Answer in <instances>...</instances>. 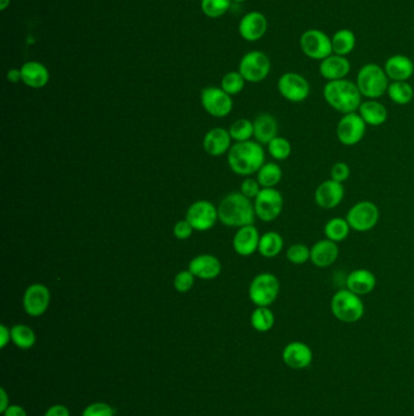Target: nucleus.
I'll return each instance as SVG.
<instances>
[{
  "label": "nucleus",
  "instance_id": "obj_1",
  "mask_svg": "<svg viewBox=\"0 0 414 416\" xmlns=\"http://www.w3.org/2000/svg\"><path fill=\"white\" fill-rule=\"evenodd\" d=\"M322 94L324 101L341 115L356 112L363 101L356 83L348 78L326 83Z\"/></svg>",
  "mask_w": 414,
  "mask_h": 416
},
{
  "label": "nucleus",
  "instance_id": "obj_2",
  "mask_svg": "<svg viewBox=\"0 0 414 416\" xmlns=\"http://www.w3.org/2000/svg\"><path fill=\"white\" fill-rule=\"evenodd\" d=\"M231 171L238 176L258 173L265 163V150L258 141H243L231 146L227 153Z\"/></svg>",
  "mask_w": 414,
  "mask_h": 416
},
{
  "label": "nucleus",
  "instance_id": "obj_3",
  "mask_svg": "<svg viewBox=\"0 0 414 416\" xmlns=\"http://www.w3.org/2000/svg\"><path fill=\"white\" fill-rule=\"evenodd\" d=\"M219 220L226 227L242 228L255 222L254 203L242 193L227 195L217 207Z\"/></svg>",
  "mask_w": 414,
  "mask_h": 416
},
{
  "label": "nucleus",
  "instance_id": "obj_4",
  "mask_svg": "<svg viewBox=\"0 0 414 416\" xmlns=\"http://www.w3.org/2000/svg\"><path fill=\"white\" fill-rule=\"evenodd\" d=\"M355 83L363 98L378 100L386 94L390 79L386 76L384 67L371 62L358 70Z\"/></svg>",
  "mask_w": 414,
  "mask_h": 416
},
{
  "label": "nucleus",
  "instance_id": "obj_5",
  "mask_svg": "<svg viewBox=\"0 0 414 416\" xmlns=\"http://www.w3.org/2000/svg\"><path fill=\"white\" fill-rule=\"evenodd\" d=\"M331 312L339 322L353 324L365 315V303L358 296L348 289H341L333 295Z\"/></svg>",
  "mask_w": 414,
  "mask_h": 416
},
{
  "label": "nucleus",
  "instance_id": "obj_6",
  "mask_svg": "<svg viewBox=\"0 0 414 416\" xmlns=\"http://www.w3.org/2000/svg\"><path fill=\"white\" fill-rule=\"evenodd\" d=\"M281 290L279 278L272 273H262L249 285L248 296L257 307H269L277 300Z\"/></svg>",
  "mask_w": 414,
  "mask_h": 416
},
{
  "label": "nucleus",
  "instance_id": "obj_7",
  "mask_svg": "<svg viewBox=\"0 0 414 416\" xmlns=\"http://www.w3.org/2000/svg\"><path fill=\"white\" fill-rule=\"evenodd\" d=\"M299 46L306 58L316 61H322L333 54L332 38L322 29H306L300 36Z\"/></svg>",
  "mask_w": 414,
  "mask_h": 416
},
{
  "label": "nucleus",
  "instance_id": "obj_8",
  "mask_svg": "<svg viewBox=\"0 0 414 416\" xmlns=\"http://www.w3.org/2000/svg\"><path fill=\"white\" fill-rule=\"evenodd\" d=\"M345 218L348 220L351 230L367 233L377 225L381 218V210L374 202L360 201L350 207Z\"/></svg>",
  "mask_w": 414,
  "mask_h": 416
},
{
  "label": "nucleus",
  "instance_id": "obj_9",
  "mask_svg": "<svg viewBox=\"0 0 414 416\" xmlns=\"http://www.w3.org/2000/svg\"><path fill=\"white\" fill-rule=\"evenodd\" d=\"M238 72L242 74L246 82H263L271 72L270 58L259 50L249 51L241 59Z\"/></svg>",
  "mask_w": 414,
  "mask_h": 416
},
{
  "label": "nucleus",
  "instance_id": "obj_10",
  "mask_svg": "<svg viewBox=\"0 0 414 416\" xmlns=\"http://www.w3.org/2000/svg\"><path fill=\"white\" fill-rule=\"evenodd\" d=\"M277 89L283 99L294 103L305 101L311 91L308 79L296 72L283 73L277 82Z\"/></svg>",
  "mask_w": 414,
  "mask_h": 416
},
{
  "label": "nucleus",
  "instance_id": "obj_11",
  "mask_svg": "<svg viewBox=\"0 0 414 416\" xmlns=\"http://www.w3.org/2000/svg\"><path fill=\"white\" fill-rule=\"evenodd\" d=\"M284 198L275 188L262 189L254 198L255 215L263 222H274L282 213Z\"/></svg>",
  "mask_w": 414,
  "mask_h": 416
},
{
  "label": "nucleus",
  "instance_id": "obj_12",
  "mask_svg": "<svg viewBox=\"0 0 414 416\" xmlns=\"http://www.w3.org/2000/svg\"><path fill=\"white\" fill-rule=\"evenodd\" d=\"M367 124L357 112L343 115L336 124V138L345 146H355L365 138Z\"/></svg>",
  "mask_w": 414,
  "mask_h": 416
},
{
  "label": "nucleus",
  "instance_id": "obj_13",
  "mask_svg": "<svg viewBox=\"0 0 414 416\" xmlns=\"http://www.w3.org/2000/svg\"><path fill=\"white\" fill-rule=\"evenodd\" d=\"M201 103L205 111L217 118L230 115L234 108L231 95L217 87L205 88L201 93Z\"/></svg>",
  "mask_w": 414,
  "mask_h": 416
},
{
  "label": "nucleus",
  "instance_id": "obj_14",
  "mask_svg": "<svg viewBox=\"0 0 414 416\" xmlns=\"http://www.w3.org/2000/svg\"><path fill=\"white\" fill-rule=\"evenodd\" d=\"M186 219L197 231L210 230L219 220L217 207L205 200L196 201L189 207L186 212Z\"/></svg>",
  "mask_w": 414,
  "mask_h": 416
},
{
  "label": "nucleus",
  "instance_id": "obj_15",
  "mask_svg": "<svg viewBox=\"0 0 414 416\" xmlns=\"http://www.w3.org/2000/svg\"><path fill=\"white\" fill-rule=\"evenodd\" d=\"M50 291L46 285L33 284L26 289L24 295V309L31 317H41L50 305Z\"/></svg>",
  "mask_w": 414,
  "mask_h": 416
},
{
  "label": "nucleus",
  "instance_id": "obj_16",
  "mask_svg": "<svg viewBox=\"0 0 414 416\" xmlns=\"http://www.w3.org/2000/svg\"><path fill=\"white\" fill-rule=\"evenodd\" d=\"M269 22L264 14L259 11H250L239 21L238 32L244 41H258L266 34Z\"/></svg>",
  "mask_w": 414,
  "mask_h": 416
},
{
  "label": "nucleus",
  "instance_id": "obj_17",
  "mask_svg": "<svg viewBox=\"0 0 414 416\" xmlns=\"http://www.w3.org/2000/svg\"><path fill=\"white\" fill-rule=\"evenodd\" d=\"M345 196L344 184L338 181H324L317 186L315 202L322 210H333L341 205Z\"/></svg>",
  "mask_w": 414,
  "mask_h": 416
},
{
  "label": "nucleus",
  "instance_id": "obj_18",
  "mask_svg": "<svg viewBox=\"0 0 414 416\" xmlns=\"http://www.w3.org/2000/svg\"><path fill=\"white\" fill-rule=\"evenodd\" d=\"M312 350L306 343L294 341L288 343L282 352V359L284 364L291 369L301 370L310 367L312 362Z\"/></svg>",
  "mask_w": 414,
  "mask_h": 416
},
{
  "label": "nucleus",
  "instance_id": "obj_19",
  "mask_svg": "<svg viewBox=\"0 0 414 416\" xmlns=\"http://www.w3.org/2000/svg\"><path fill=\"white\" fill-rule=\"evenodd\" d=\"M339 257L338 243L324 239L314 243L310 248V262L316 268L324 269L332 267Z\"/></svg>",
  "mask_w": 414,
  "mask_h": 416
},
{
  "label": "nucleus",
  "instance_id": "obj_20",
  "mask_svg": "<svg viewBox=\"0 0 414 416\" xmlns=\"http://www.w3.org/2000/svg\"><path fill=\"white\" fill-rule=\"evenodd\" d=\"M384 71L390 82H408L413 77L414 64L406 55H391L386 59Z\"/></svg>",
  "mask_w": 414,
  "mask_h": 416
},
{
  "label": "nucleus",
  "instance_id": "obj_21",
  "mask_svg": "<svg viewBox=\"0 0 414 416\" xmlns=\"http://www.w3.org/2000/svg\"><path fill=\"white\" fill-rule=\"evenodd\" d=\"M350 71H351V64L348 61V59L336 54L329 55L328 58L324 59L322 61H320V66H319L321 77L326 79L327 82L345 79L350 73Z\"/></svg>",
  "mask_w": 414,
  "mask_h": 416
},
{
  "label": "nucleus",
  "instance_id": "obj_22",
  "mask_svg": "<svg viewBox=\"0 0 414 416\" xmlns=\"http://www.w3.org/2000/svg\"><path fill=\"white\" fill-rule=\"evenodd\" d=\"M189 270L202 280H213L222 273V263L213 255H200L189 264Z\"/></svg>",
  "mask_w": 414,
  "mask_h": 416
},
{
  "label": "nucleus",
  "instance_id": "obj_23",
  "mask_svg": "<svg viewBox=\"0 0 414 416\" xmlns=\"http://www.w3.org/2000/svg\"><path fill=\"white\" fill-rule=\"evenodd\" d=\"M346 289L353 291L358 296H366L374 291L377 286V278L374 273L368 269H355L351 273H348L345 280Z\"/></svg>",
  "mask_w": 414,
  "mask_h": 416
},
{
  "label": "nucleus",
  "instance_id": "obj_24",
  "mask_svg": "<svg viewBox=\"0 0 414 416\" xmlns=\"http://www.w3.org/2000/svg\"><path fill=\"white\" fill-rule=\"evenodd\" d=\"M259 241H260V234L258 229L254 227V224H252V225L239 228L237 233L234 234L232 243L237 255L248 257L258 251Z\"/></svg>",
  "mask_w": 414,
  "mask_h": 416
},
{
  "label": "nucleus",
  "instance_id": "obj_25",
  "mask_svg": "<svg viewBox=\"0 0 414 416\" xmlns=\"http://www.w3.org/2000/svg\"><path fill=\"white\" fill-rule=\"evenodd\" d=\"M231 141L232 138L229 131L220 127L213 128L205 134L203 148L205 153L210 156H222L224 153H229Z\"/></svg>",
  "mask_w": 414,
  "mask_h": 416
},
{
  "label": "nucleus",
  "instance_id": "obj_26",
  "mask_svg": "<svg viewBox=\"0 0 414 416\" xmlns=\"http://www.w3.org/2000/svg\"><path fill=\"white\" fill-rule=\"evenodd\" d=\"M21 74H22V82L26 86L33 89H41L46 87L49 83V70L46 65H43L39 61L26 62L21 67Z\"/></svg>",
  "mask_w": 414,
  "mask_h": 416
},
{
  "label": "nucleus",
  "instance_id": "obj_27",
  "mask_svg": "<svg viewBox=\"0 0 414 416\" xmlns=\"http://www.w3.org/2000/svg\"><path fill=\"white\" fill-rule=\"evenodd\" d=\"M357 113L361 116L365 123L371 127L383 126L388 120V110L385 105L381 103L379 100L366 99L365 101H362Z\"/></svg>",
  "mask_w": 414,
  "mask_h": 416
},
{
  "label": "nucleus",
  "instance_id": "obj_28",
  "mask_svg": "<svg viewBox=\"0 0 414 416\" xmlns=\"http://www.w3.org/2000/svg\"><path fill=\"white\" fill-rule=\"evenodd\" d=\"M254 138L259 144H269L272 139H275L279 133V122L275 117L269 113L259 115L254 122Z\"/></svg>",
  "mask_w": 414,
  "mask_h": 416
},
{
  "label": "nucleus",
  "instance_id": "obj_29",
  "mask_svg": "<svg viewBox=\"0 0 414 416\" xmlns=\"http://www.w3.org/2000/svg\"><path fill=\"white\" fill-rule=\"evenodd\" d=\"M331 38H332L333 54L348 56L356 48V36L351 29H338Z\"/></svg>",
  "mask_w": 414,
  "mask_h": 416
},
{
  "label": "nucleus",
  "instance_id": "obj_30",
  "mask_svg": "<svg viewBox=\"0 0 414 416\" xmlns=\"http://www.w3.org/2000/svg\"><path fill=\"white\" fill-rule=\"evenodd\" d=\"M284 240L282 235L276 231H267L260 236L258 252L265 258H275L282 252Z\"/></svg>",
  "mask_w": 414,
  "mask_h": 416
},
{
  "label": "nucleus",
  "instance_id": "obj_31",
  "mask_svg": "<svg viewBox=\"0 0 414 416\" xmlns=\"http://www.w3.org/2000/svg\"><path fill=\"white\" fill-rule=\"evenodd\" d=\"M350 231H351V228L348 225L346 218H343V217H336V218L329 219L324 228L326 239L331 240L333 243H336L346 240L348 234H350Z\"/></svg>",
  "mask_w": 414,
  "mask_h": 416
},
{
  "label": "nucleus",
  "instance_id": "obj_32",
  "mask_svg": "<svg viewBox=\"0 0 414 416\" xmlns=\"http://www.w3.org/2000/svg\"><path fill=\"white\" fill-rule=\"evenodd\" d=\"M257 174H258L257 181H259V184L264 189L275 188V186H279L283 177L282 169L277 163H274V162L264 163L263 167L259 169Z\"/></svg>",
  "mask_w": 414,
  "mask_h": 416
},
{
  "label": "nucleus",
  "instance_id": "obj_33",
  "mask_svg": "<svg viewBox=\"0 0 414 416\" xmlns=\"http://www.w3.org/2000/svg\"><path fill=\"white\" fill-rule=\"evenodd\" d=\"M386 94L396 105H408L414 98V89L408 82H390Z\"/></svg>",
  "mask_w": 414,
  "mask_h": 416
},
{
  "label": "nucleus",
  "instance_id": "obj_34",
  "mask_svg": "<svg viewBox=\"0 0 414 416\" xmlns=\"http://www.w3.org/2000/svg\"><path fill=\"white\" fill-rule=\"evenodd\" d=\"M11 341L20 350H31L36 345L37 336L29 326L16 324L11 328Z\"/></svg>",
  "mask_w": 414,
  "mask_h": 416
},
{
  "label": "nucleus",
  "instance_id": "obj_35",
  "mask_svg": "<svg viewBox=\"0 0 414 416\" xmlns=\"http://www.w3.org/2000/svg\"><path fill=\"white\" fill-rule=\"evenodd\" d=\"M250 323L258 333H267L275 325V314L269 307H257L252 313Z\"/></svg>",
  "mask_w": 414,
  "mask_h": 416
},
{
  "label": "nucleus",
  "instance_id": "obj_36",
  "mask_svg": "<svg viewBox=\"0 0 414 416\" xmlns=\"http://www.w3.org/2000/svg\"><path fill=\"white\" fill-rule=\"evenodd\" d=\"M229 133L236 143L248 141L252 136H254V124L247 118H241L231 126Z\"/></svg>",
  "mask_w": 414,
  "mask_h": 416
},
{
  "label": "nucleus",
  "instance_id": "obj_37",
  "mask_svg": "<svg viewBox=\"0 0 414 416\" xmlns=\"http://www.w3.org/2000/svg\"><path fill=\"white\" fill-rule=\"evenodd\" d=\"M232 0H202L201 9L205 16L217 19L230 10Z\"/></svg>",
  "mask_w": 414,
  "mask_h": 416
},
{
  "label": "nucleus",
  "instance_id": "obj_38",
  "mask_svg": "<svg viewBox=\"0 0 414 416\" xmlns=\"http://www.w3.org/2000/svg\"><path fill=\"white\" fill-rule=\"evenodd\" d=\"M267 151L272 158L277 161H284L291 156V145L288 139L283 136H276L275 139L267 144Z\"/></svg>",
  "mask_w": 414,
  "mask_h": 416
},
{
  "label": "nucleus",
  "instance_id": "obj_39",
  "mask_svg": "<svg viewBox=\"0 0 414 416\" xmlns=\"http://www.w3.org/2000/svg\"><path fill=\"white\" fill-rule=\"evenodd\" d=\"M246 79L243 78L242 74L239 72H229L224 76L222 79V89L227 94L237 95L244 89Z\"/></svg>",
  "mask_w": 414,
  "mask_h": 416
},
{
  "label": "nucleus",
  "instance_id": "obj_40",
  "mask_svg": "<svg viewBox=\"0 0 414 416\" xmlns=\"http://www.w3.org/2000/svg\"><path fill=\"white\" fill-rule=\"evenodd\" d=\"M287 260L296 265L306 263L310 260V248L305 243H293L288 248Z\"/></svg>",
  "mask_w": 414,
  "mask_h": 416
},
{
  "label": "nucleus",
  "instance_id": "obj_41",
  "mask_svg": "<svg viewBox=\"0 0 414 416\" xmlns=\"http://www.w3.org/2000/svg\"><path fill=\"white\" fill-rule=\"evenodd\" d=\"M115 409L110 404L103 402L89 404L84 410L82 416H115Z\"/></svg>",
  "mask_w": 414,
  "mask_h": 416
},
{
  "label": "nucleus",
  "instance_id": "obj_42",
  "mask_svg": "<svg viewBox=\"0 0 414 416\" xmlns=\"http://www.w3.org/2000/svg\"><path fill=\"white\" fill-rule=\"evenodd\" d=\"M195 278L196 276L193 275L190 270H182L175 276L174 288H175L177 293H187V291L192 289L193 284H195Z\"/></svg>",
  "mask_w": 414,
  "mask_h": 416
},
{
  "label": "nucleus",
  "instance_id": "obj_43",
  "mask_svg": "<svg viewBox=\"0 0 414 416\" xmlns=\"http://www.w3.org/2000/svg\"><path fill=\"white\" fill-rule=\"evenodd\" d=\"M351 174V169L348 167V163L345 162H336L332 166L331 168V179L338 183L344 184L345 181H348Z\"/></svg>",
  "mask_w": 414,
  "mask_h": 416
},
{
  "label": "nucleus",
  "instance_id": "obj_44",
  "mask_svg": "<svg viewBox=\"0 0 414 416\" xmlns=\"http://www.w3.org/2000/svg\"><path fill=\"white\" fill-rule=\"evenodd\" d=\"M262 189L263 188L259 184V181L257 179H252V178L244 179L241 184V193L250 200L257 198Z\"/></svg>",
  "mask_w": 414,
  "mask_h": 416
},
{
  "label": "nucleus",
  "instance_id": "obj_45",
  "mask_svg": "<svg viewBox=\"0 0 414 416\" xmlns=\"http://www.w3.org/2000/svg\"><path fill=\"white\" fill-rule=\"evenodd\" d=\"M193 230L195 229H193L192 225L187 222V219H185V220H180L175 224L174 235L179 240H187L192 235Z\"/></svg>",
  "mask_w": 414,
  "mask_h": 416
},
{
  "label": "nucleus",
  "instance_id": "obj_46",
  "mask_svg": "<svg viewBox=\"0 0 414 416\" xmlns=\"http://www.w3.org/2000/svg\"><path fill=\"white\" fill-rule=\"evenodd\" d=\"M44 416H71L70 410L63 404H55L46 410Z\"/></svg>",
  "mask_w": 414,
  "mask_h": 416
},
{
  "label": "nucleus",
  "instance_id": "obj_47",
  "mask_svg": "<svg viewBox=\"0 0 414 416\" xmlns=\"http://www.w3.org/2000/svg\"><path fill=\"white\" fill-rule=\"evenodd\" d=\"M11 341V329H9L4 324L0 325V348L3 350Z\"/></svg>",
  "mask_w": 414,
  "mask_h": 416
},
{
  "label": "nucleus",
  "instance_id": "obj_48",
  "mask_svg": "<svg viewBox=\"0 0 414 416\" xmlns=\"http://www.w3.org/2000/svg\"><path fill=\"white\" fill-rule=\"evenodd\" d=\"M3 416H29L25 408L17 404H10L9 408L3 412Z\"/></svg>",
  "mask_w": 414,
  "mask_h": 416
},
{
  "label": "nucleus",
  "instance_id": "obj_49",
  "mask_svg": "<svg viewBox=\"0 0 414 416\" xmlns=\"http://www.w3.org/2000/svg\"><path fill=\"white\" fill-rule=\"evenodd\" d=\"M10 402H9V396L4 387L0 388V412H3L9 408Z\"/></svg>",
  "mask_w": 414,
  "mask_h": 416
},
{
  "label": "nucleus",
  "instance_id": "obj_50",
  "mask_svg": "<svg viewBox=\"0 0 414 416\" xmlns=\"http://www.w3.org/2000/svg\"><path fill=\"white\" fill-rule=\"evenodd\" d=\"M6 78H8L9 82L17 83L22 81V74H21V69H11V70L8 71V74H6Z\"/></svg>",
  "mask_w": 414,
  "mask_h": 416
},
{
  "label": "nucleus",
  "instance_id": "obj_51",
  "mask_svg": "<svg viewBox=\"0 0 414 416\" xmlns=\"http://www.w3.org/2000/svg\"><path fill=\"white\" fill-rule=\"evenodd\" d=\"M11 3V0H0V10L4 11L8 9L9 5Z\"/></svg>",
  "mask_w": 414,
  "mask_h": 416
},
{
  "label": "nucleus",
  "instance_id": "obj_52",
  "mask_svg": "<svg viewBox=\"0 0 414 416\" xmlns=\"http://www.w3.org/2000/svg\"><path fill=\"white\" fill-rule=\"evenodd\" d=\"M234 3H243V1H246V0H232Z\"/></svg>",
  "mask_w": 414,
  "mask_h": 416
}]
</instances>
